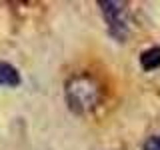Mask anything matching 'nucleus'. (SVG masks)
Masks as SVG:
<instances>
[{"label":"nucleus","mask_w":160,"mask_h":150,"mask_svg":"<svg viewBox=\"0 0 160 150\" xmlns=\"http://www.w3.org/2000/svg\"><path fill=\"white\" fill-rule=\"evenodd\" d=\"M64 94H66V102L72 112L86 114L100 104L102 88L88 74H74L68 78L66 86H64Z\"/></svg>","instance_id":"1"},{"label":"nucleus","mask_w":160,"mask_h":150,"mask_svg":"<svg viewBox=\"0 0 160 150\" xmlns=\"http://www.w3.org/2000/svg\"><path fill=\"white\" fill-rule=\"evenodd\" d=\"M98 6L102 8V14L106 18L110 32L116 38H124L128 30V24L124 20V2H110V0H100Z\"/></svg>","instance_id":"2"},{"label":"nucleus","mask_w":160,"mask_h":150,"mask_svg":"<svg viewBox=\"0 0 160 150\" xmlns=\"http://www.w3.org/2000/svg\"><path fill=\"white\" fill-rule=\"evenodd\" d=\"M0 84L2 86H18L20 84V74L12 64L0 62Z\"/></svg>","instance_id":"3"},{"label":"nucleus","mask_w":160,"mask_h":150,"mask_svg":"<svg viewBox=\"0 0 160 150\" xmlns=\"http://www.w3.org/2000/svg\"><path fill=\"white\" fill-rule=\"evenodd\" d=\"M140 64L144 70H154L160 66V46H152L148 50H144L140 56Z\"/></svg>","instance_id":"4"},{"label":"nucleus","mask_w":160,"mask_h":150,"mask_svg":"<svg viewBox=\"0 0 160 150\" xmlns=\"http://www.w3.org/2000/svg\"><path fill=\"white\" fill-rule=\"evenodd\" d=\"M142 150H160V134L150 136L146 142L142 144Z\"/></svg>","instance_id":"5"}]
</instances>
